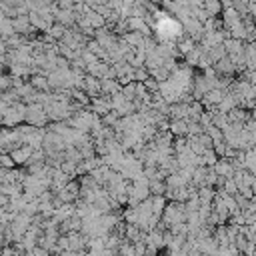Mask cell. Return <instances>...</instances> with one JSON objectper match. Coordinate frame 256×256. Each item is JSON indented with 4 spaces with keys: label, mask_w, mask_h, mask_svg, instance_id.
Here are the masks:
<instances>
[{
    "label": "cell",
    "mask_w": 256,
    "mask_h": 256,
    "mask_svg": "<svg viewBox=\"0 0 256 256\" xmlns=\"http://www.w3.org/2000/svg\"><path fill=\"white\" fill-rule=\"evenodd\" d=\"M26 122V104L24 102H14L6 108L4 112V118H2V124L4 126H16V124H22Z\"/></svg>",
    "instance_id": "cell-1"
},
{
    "label": "cell",
    "mask_w": 256,
    "mask_h": 256,
    "mask_svg": "<svg viewBox=\"0 0 256 256\" xmlns=\"http://www.w3.org/2000/svg\"><path fill=\"white\" fill-rule=\"evenodd\" d=\"M48 120V114L44 110V106L40 102H32L26 104V122L32 126H44Z\"/></svg>",
    "instance_id": "cell-2"
},
{
    "label": "cell",
    "mask_w": 256,
    "mask_h": 256,
    "mask_svg": "<svg viewBox=\"0 0 256 256\" xmlns=\"http://www.w3.org/2000/svg\"><path fill=\"white\" fill-rule=\"evenodd\" d=\"M32 152H34V148H32L30 144H20V146H18V148H14L10 154H12L14 162H16V166H24V164L30 160Z\"/></svg>",
    "instance_id": "cell-3"
},
{
    "label": "cell",
    "mask_w": 256,
    "mask_h": 256,
    "mask_svg": "<svg viewBox=\"0 0 256 256\" xmlns=\"http://www.w3.org/2000/svg\"><path fill=\"white\" fill-rule=\"evenodd\" d=\"M92 110H94L98 116L108 114V112L112 110V98H108V96H104V98L94 96V98H92Z\"/></svg>",
    "instance_id": "cell-4"
},
{
    "label": "cell",
    "mask_w": 256,
    "mask_h": 256,
    "mask_svg": "<svg viewBox=\"0 0 256 256\" xmlns=\"http://www.w3.org/2000/svg\"><path fill=\"white\" fill-rule=\"evenodd\" d=\"M84 90H86L90 96L100 94V92H102L100 78H98V76H92V74H86V76H84Z\"/></svg>",
    "instance_id": "cell-5"
},
{
    "label": "cell",
    "mask_w": 256,
    "mask_h": 256,
    "mask_svg": "<svg viewBox=\"0 0 256 256\" xmlns=\"http://www.w3.org/2000/svg\"><path fill=\"white\" fill-rule=\"evenodd\" d=\"M170 132L176 134V136L188 134V122H186L184 118H174V120L170 122Z\"/></svg>",
    "instance_id": "cell-6"
},
{
    "label": "cell",
    "mask_w": 256,
    "mask_h": 256,
    "mask_svg": "<svg viewBox=\"0 0 256 256\" xmlns=\"http://www.w3.org/2000/svg\"><path fill=\"white\" fill-rule=\"evenodd\" d=\"M100 86H102V94H114L120 90V84L114 78H100Z\"/></svg>",
    "instance_id": "cell-7"
},
{
    "label": "cell",
    "mask_w": 256,
    "mask_h": 256,
    "mask_svg": "<svg viewBox=\"0 0 256 256\" xmlns=\"http://www.w3.org/2000/svg\"><path fill=\"white\" fill-rule=\"evenodd\" d=\"M14 24H12V18L10 16H4L0 20V38H8L10 34H14Z\"/></svg>",
    "instance_id": "cell-8"
},
{
    "label": "cell",
    "mask_w": 256,
    "mask_h": 256,
    "mask_svg": "<svg viewBox=\"0 0 256 256\" xmlns=\"http://www.w3.org/2000/svg\"><path fill=\"white\" fill-rule=\"evenodd\" d=\"M30 82H32V86L36 88V90H48L50 88V84H48V76H32L30 78Z\"/></svg>",
    "instance_id": "cell-9"
},
{
    "label": "cell",
    "mask_w": 256,
    "mask_h": 256,
    "mask_svg": "<svg viewBox=\"0 0 256 256\" xmlns=\"http://www.w3.org/2000/svg\"><path fill=\"white\" fill-rule=\"evenodd\" d=\"M0 166L2 168H14L16 166V162H14L10 152H0Z\"/></svg>",
    "instance_id": "cell-10"
},
{
    "label": "cell",
    "mask_w": 256,
    "mask_h": 256,
    "mask_svg": "<svg viewBox=\"0 0 256 256\" xmlns=\"http://www.w3.org/2000/svg\"><path fill=\"white\" fill-rule=\"evenodd\" d=\"M178 48H180V52H184V54H188L192 48H194V40L192 38H186V40H182V42H178Z\"/></svg>",
    "instance_id": "cell-11"
},
{
    "label": "cell",
    "mask_w": 256,
    "mask_h": 256,
    "mask_svg": "<svg viewBox=\"0 0 256 256\" xmlns=\"http://www.w3.org/2000/svg\"><path fill=\"white\" fill-rule=\"evenodd\" d=\"M8 88H12V76L0 74V92H6Z\"/></svg>",
    "instance_id": "cell-12"
},
{
    "label": "cell",
    "mask_w": 256,
    "mask_h": 256,
    "mask_svg": "<svg viewBox=\"0 0 256 256\" xmlns=\"http://www.w3.org/2000/svg\"><path fill=\"white\" fill-rule=\"evenodd\" d=\"M74 2H76V0H58L56 4H58L60 8H74Z\"/></svg>",
    "instance_id": "cell-13"
},
{
    "label": "cell",
    "mask_w": 256,
    "mask_h": 256,
    "mask_svg": "<svg viewBox=\"0 0 256 256\" xmlns=\"http://www.w3.org/2000/svg\"><path fill=\"white\" fill-rule=\"evenodd\" d=\"M4 4H10V6H16V0H2Z\"/></svg>",
    "instance_id": "cell-14"
},
{
    "label": "cell",
    "mask_w": 256,
    "mask_h": 256,
    "mask_svg": "<svg viewBox=\"0 0 256 256\" xmlns=\"http://www.w3.org/2000/svg\"><path fill=\"white\" fill-rule=\"evenodd\" d=\"M4 16H6V14H4V12H2V10H0V20H2V18H4Z\"/></svg>",
    "instance_id": "cell-15"
}]
</instances>
